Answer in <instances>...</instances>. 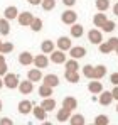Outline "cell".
Here are the masks:
<instances>
[{
	"mask_svg": "<svg viewBox=\"0 0 118 125\" xmlns=\"http://www.w3.org/2000/svg\"><path fill=\"white\" fill-rule=\"evenodd\" d=\"M99 105H103V106H108V105L113 102V95H111V91H101L99 93V98H98Z\"/></svg>",
	"mask_w": 118,
	"mask_h": 125,
	"instance_id": "cell-16",
	"label": "cell"
},
{
	"mask_svg": "<svg viewBox=\"0 0 118 125\" xmlns=\"http://www.w3.org/2000/svg\"><path fill=\"white\" fill-rule=\"evenodd\" d=\"M69 125H86V120H84V117L81 113H74L69 118Z\"/></svg>",
	"mask_w": 118,
	"mask_h": 125,
	"instance_id": "cell-25",
	"label": "cell"
},
{
	"mask_svg": "<svg viewBox=\"0 0 118 125\" xmlns=\"http://www.w3.org/2000/svg\"><path fill=\"white\" fill-rule=\"evenodd\" d=\"M95 5H96L98 12H105V10H108V9H110V0H96V2H95Z\"/></svg>",
	"mask_w": 118,
	"mask_h": 125,
	"instance_id": "cell-32",
	"label": "cell"
},
{
	"mask_svg": "<svg viewBox=\"0 0 118 125\" xmlns=\"http://www.w3.org/2000/svg\"><path fill=\"white\" fill-rule=\"evenodd\" d=\"M108 21V17H106V14H103V12H98V14H95V17H93V24H95V27H103L105 25V22Z\"/></svg>",
	"mask_w": 118,
	"mask_h": 125,
	"instance_id": "cell-20",
	"label": "cell"
},
{
	"mask_svg": "<svg viewBox=\"0 0 118 125\" xmlns=\"http://www.w3.org/2000/svg\"><path fill=\"white\" fill-rule=\"evenodd\" d=\"M10 34V24L7 19H0V36H9Z\"/></svg>",
	"mask_w": 118,
	"mask_h": 125,
	"instance_id": "cell-27",
	"label": "cell"
},
{
	"mask_svg": "<svg viewBox=\"0 0 118 125\" xmlns=\"http://www.w3.org/2000/svg\"><path fill=\"white\" fill-rule=\"evenodd\" d=\"M14 51V44L12 42H2V47H0V52L2 54H9Z\"/></svg>",
	"mask_w": 118,
	"mask_h": 125,
	"instance_id": "cell-37",
	"label": "cell"
},
{
	"mask_svg": "<svg viewBox=\"0 0 118 125\" xmlns=\"http://www.w3.org/2000/svg\"><path fill=\"white\" fill-rule=\"evenodd\" d=\"M34 90V83L30 80H25V81H20L19 83V91L22 95H30Z\"/></svg>",
	"mask_w": 118,
	"mask_h": 125,
	"instance_id": "cell-11",
	"label": "cell"
},
{
	"mask_svg": "<svg viewBox=\"0 0 118 125\" xmlns=\"http://www.w3.org/2000/svg\"><path fill=\"white\" fill-rule=\"evenodd\" d=\"M40 7H42V10L51 12V10L56 9V0H42V2H40Z\"/></svg>",
	"mask_w": 118,
	"mask_h": 125,
	"instance_id": "cell-29",
	"label": "cell"
},
{
	"mask_svg": "<svg viewBox=\"0 0 118 125\" xmlns=\"http://www.w3.org/2000/svg\"><path fill=\"white\" fill-rule=\"evenodd\" d=\"M95 125H110V118H108V115H96V118H95Z\"/></svg>",
	"mask_w": 118,
	"mask_h": 125,
	"instance_id": "cell-35",
	"label": "cell"
},
{
	"mask_svg": "<svg viewBox=\"0 0 118 125\" xmlns=\"http://www.w3.org/2000/svg\"><path fill=\"white\" fill-rule=\"evenodd\" d=\"M93 74H95V66H91V64L83 66V76H84V78L93 80Z\"/></svg>",
	"mask_w": 118,
	"mask_h": 125,
	"instance_id": "cell-30",
	"label": "cell"
},
{
	"mask_svg": "<svg viewBox=\"0 0 118 125\" xmlns=\"http://www.w3.org/2000/svg\"><path fill=\"white\" fill-rule=\"evenodd\" d=\"M62 106L73 112V110H76V108H78V100H76L74 96H66V98L62 100Z\"/></svg>",
	"mask_w": 118,
	"mask_h": 125,
	"instance_id": "cell-18",
	"label": "cell"
},
{
	"mask_svg": "<svg viewBox=\"0 0 118 125\" xmlns=\"http://www.w3.org/2000/svg\"><path fill=\"white\" fill-rule=\"evenodd\" d=\"M17 15H19V9H17L15 5H9V7L3 10V17H5L7 21H14V19H17Z\"/></svg>",
	"mask_w": 118,
	"mask_h": 125,
	"instance_id": "cell-13",
	"label": "cell"
},
{
	"mask_svg": "<svg viewBox=\"0 0 118 125\" xmlns=\"http://www.w3.org/2000/svg\"><path fill=\"white\" fill-rule=\"evenodd\" d=\"M62 3H64L66 7H73V5L76 3V0H62Z\"/></svg>",
	"mask_w": 118,
	"mask_h": 125,
	"instance_id": "cell-42",
	"label": "cell"
},
{
	"mask_svg": "<svg viewBox=\"0 0 118 125\" xmlns=\"http://www.w3.org/2000/svg\"><path fill=\"white\" fill-rule=\"evenodd\" d=\"M40 106H42L46 112H52V110L56 108V100H54V98H51V96H49V98H44V100H42V103H40Z\"/></svg>",
	"mask_w": 118,
	"mask_h": 125,
	"instance_id": "cell-22",
	"label": "cell"
},
{
	"mask_svg": "<svg viewBox=\"0 0 118 125\" xmlns=\"http://www.w3.org/2000/svg\"><path fill=\"white\" fill-rule=\"evenodd\" d=\"M32 113H34V117H36L37 120H40V122H44V120H46V117H47V112H46L40 105L32 108Z\"/></svg>",
	"mask_w": 118,
	"mask_h": 125,
	"instance_id": "cell-23",
	"label": "cell"
},
{
	"mask_svg": "<svg viewBox=\"0 0 118 125\" xmlns=\"http://www.w3.org/2000/svg\"><path fill=\"white\" fill-rule=\"evenodd\" d=\"M76 21H78V14L71 9H68L61 14V22L66 24V25H73V24H76Z\"/></svg>",
	"mask_w": 118,
	"mask_h": 125,
	"instance_id": "cell-1",
	"label": "cell"
},
{
	"mask_svg": "<svg viewBox=\"0 0 118 125\" xmlns=\"http://www.w3.org/2000/svg\"><path fill=\"white\" fill-rule=\"evenodd\" d=\"M27 2H29L30 5H40V2H42V0H27Z\"/></svg>",
	"mask_w": 118,
	"mask_h": 125,
	"instance_id": "cell-44",
	"label": "cell"
},
{
	"mask_svg": "<svg viewBox=\"0 0 118 125\" xmlns=\"http://www.w3.org/2000/svg\"><path fill=\"white\" fill-rule=\"evenodd\" d=\"M115 29H117V24H115V22L113 21H106L105 25L101 27V32H113Z\"/></svg>",
	"mask_w": 118,
	"mask_h": 125,
	"instance_id": "cell-36",
	"label": "cell"
},
{
	"mask_svg": "<svg viewBox=\"0 0 118 125\" xmlns=\"http://www.w3.org/2000/svg\"><path fill=\"white\" fill-rule=\"evenodd\" d=\"M19 62L22 66H29V64H34V56H32V52H29V51H22L19 54Z\"/></svg>",
	"mask_w": 118,
	"mask_h": 125,
	"instance_id": "cell-9",
	"label": "cell"
},
{
	"mask_svg": "<svg viewBox=\"0 0 118 125\" xmlns=\"http://www.w3.org/2000/svg\"><path fill=\"white\" fill-rule=\"evenodd\" d=\"M56 46H58V49H61V51H69L73 47V42H71V39L68 36H61L58 41H56Z\"/></svg>",
	"mask_w": 118,
	"mask_h": 125,
	"instance_id": "cell-6",
	"label": "cell"
},
{
	"mask_svg": "<svg viewBox=\"0 0 118 125\" xmlns=\"http://www.w3.org/2000/svg\"><path fill=\"white\" fill-rule=\"evenodd\" d=\"M108 42H110V44L113 46V49H115V47L118 46V37H110V39H108Z\"/></svg>",
	"mask_w": 118,
	"mask_h": 125,
	"instance_id": "cell-41",
	"label": "cell"
},
{
	"mask_svg": "<svg viewBox=\"0 0 118 125\" xmlns=\"http://www.w3.org/2000/svg\"><path fill=\"white\" fill-rule=\"evenodd\" d=\"M3 86H5V84H3V78L0 76V88H3Z\"/></svg>",
	"mask_w": 118,
	"mask_h": 125,
	"instance_id": "cell-46",
	"label": "cell"
},
{
	"mask_svg": "<svg viewBox=\"0 0 118 125\" xmlns=\"http://www.w3.org/2000/svg\"><path fill=\"white\" fill-rule=\"evenodd\" d=\"M64 78L69 83H78L79 81V73L78 71H64Z\"/></svg>",
	"mask_w": 118,
	"mask_h": 125,
	"instance_id": "cell-26",
	"label": "cell"
},
{
	"mask_svg": "<svg viewBox=\"0 0 118 125\" xmlns=\"http://www.w3.org/2000/svg\"><path fill=\"white\" fill-rule=\"evenodd\" d=\"M66 64V71H78L79 69V64H78V59H69V61H66L64 62Z\"/></svg>",
	"mask_w": 118,
	"mask_h": 125,
	"instance_id": "cell-33",
	"label": "cell"
},
{
	"mask_svg": "<svg viewBox=\"0 0 118 125\" xmlns=\"http://www.w3.org/2000/svg\"><path fill=\"white\" fill-rule=\"evenodd\" d=\"M88 41L95 46H99L103 42V34H101V29H91L88 32Z\"/></svg>",
	"mask_w": 118,
	"mask_h": 125,
	"instance_id": "cell-4",
	"label": "cell"
},
{
	"mask_svg": "<svg viewBox=\"0 0 118 125\" xmlns=\"http://www.w3.org/2000/svg\"><path fill=\"white\" fill-rule=\"evenodd\" d=\"M2 106H3V105H2V100H0V112H2Z\"/></svg>",
	"mask_w": 118,
	"mask_h": 125,
	"instance_id": "cell-48",
	"label": "cell"
},
{
	"mask_svg": "<svg viewBox=\"0 0 118 125\" xmlns=\"http://www.w3.org/2000/svg\"><path fill=\"white\" fill-rule=\"evenodd\" d=\"M47 64H49V59H47V56L42 52V54H37V56H34V66L36 68H39V69H44V68H47Z\"/></svg>",
	"mask_w": 118,
	"mask_h": 125,
	"instance_id": "cell-10",
	"label": "cell"
},
{
	"mask_svg": "<svg viewBox=\"0 0 118 125\" xmlns=\"http://www.w3.org/2000/svg\"><path fill=\"white\" fill-rule=\"evenodd\" d=\"M117 112H118V105H117Z\"/></svg>",
	"mask_w": 118,
	"mask_h": 125,
	"instance_id": "cell-51",
	"label": "cell"
},
{
	"mask_svg": "<svg viewBox=\"0 0 118 125\" xmlns=\"http://www.w3.org/2000/svg\"><path fill=\"white\" fill-rule=\"evenodd\" d=\"M39 95L42 96V98H49L51 95H52V88L51 86H47V84H40L39 86Z\"/></svg>",
	"mask_w": 118,
	"mask_h": 125,
	"instance_id": "cell-28",
	"label": "cell"
},
{
	"mask_svg": "<svg viewBox=\"0 0 118 125\" xmlns=\"http://www.w3.org/2000/svg\"><path fill=\"white\" fill-rule=\"evenodd\" d=\"M111 95H113V100H118V84L111 90Z\"/></svg>",
	"mask_w": 118,
	"mask_h": 125,
	"instance_id": "cell-43",
	"label": "cell"
},
{
	"mask_svg": "<svg viewBox=\"0 0 118 125\" xmlns=\"http://www.w3.org/2000/svg\"><path fill=\"white\" fill-rule=\"evenodd\" d=\"M3 84H5L9 90L19 88V78H17V74H14V73H7V74L3 76Z\"/></svg>",
	"mask_w": 118,
	"mask_h": 125,
	"instance_id": "cell-3",
	"label": "cell"
},
{
	"mask_svg": "<svg viewBox=\"0 0 118 125\" xmlns=\"http://www.w3.org/2000/svg\"><path fill=\"white\" fill-rule=\"evenodd\" d=\"M17 21L22 27H30V24L34 21V14L32 12H19V15H17Z\"/></svg>",
	"mask_w": 118,
	"mask_h": 125,
	"instance_id": "cell-2",
	"label": "cell"
},
{
	"mask_svg": "<svg viewBox=\"0 0 118 125\" xmlns=\"http://www.w3.org/2000/svg\"><path fill=\"white\" fill-rule=\"evenodd\" d=\"M110 83L115 84V86L118 84V73H111V76H110Z\"/></svg>",
	"mask_w": 118,
	"mask_h": 125,
	"instance_id": "cell-39",
	"label": "cell"
},
{
	"mask_svg": "<svg viewBox=\"0 0 118 125\" xmlns=\"http://www.w3.org/2000/svg\"><path fill=\"white\" fill-rule=\"evenodd\" d=\"M88 90H89V93H93V95H99L101 91H103V84L99 80H95V81H89L88 84Z\"/></svg>",
	"mask_w": 118,
	"mask_h": 125,
	"instance_id": "cell-17",
	"label": "cell"
},
{
	"mask_svg": "<svg viewBox=\"0 0 118 125\" xmlns=\"http://www.w3.org/2000/svg\"><path fill=\"white\" fill-rule=\"evenodd\" d=\"M113 14H115V15H118V2L113 5Z\"/></svg>",
	"mask_w": 118,
	"mask_h": 125,
	"instance_id": "cell-45",
	"label": "cell"
},
{
	"mask_svg": "<svg viewBox=\"0 0 118 125\" xmlns=\"http://www.w3.org/2000/svg\"><path fill=\"white\" fill-rule=\"evenodd\" d=\"M51 61L54 64H64L66 62V51H61V49H54L51 52Z\"/></svg>",
	"mask_w": 118,
	"mask_h": 125,
	"instance_id": "cell-5",
	"label": "cell"
},
{
	"mask_svg": "<svg viewBox=\"0 0 118 125\" xmlns=\"http://www.w3.org/2000/svg\"><path fill=\"white\" fill-rule=\"evenodd\" d=\"M69 56H71L73 59H81V58L86 56V49H84L83 46H73V47L69 49Z\"/></svg>",
	"mask_w": 118,
	"mask_h": 125,
	"instance_id": "cell-8",
	"label": "cell"
},
{
	"mask_svg": "<svg viewBox=\"0 0 118 125\" xmlns=\"http://www.w3.org/2000/svg\"><path fill=\"white\" fill-rule=\"evenodd\" d=\"M71 110H68V108H59L58 113H56V118H58V122H69V118H71Z\"/></svg>",
	"mask_w": 118,
	"mask_h": 125,
	"instance_id": "cell-15",
	"label": "cell"
},
{
	"mask_svg": "<svg viewBox=\"0 0 118 125\" xmlns=\"http://www.w3.org/2000/svg\"><path fill=\"white\" fill-rule=\"evenodd\" d=\"M42 83L44 84H47V86H51V88H56L59 84V76L58 74H46L44 78H42Z\"/></svg>",
	"mask_w": 118,
	"mask_h": 125,
	"instance_id": "cell-14",
	"label": "cell"
},
{
	"mask_svg": "<svg viewBox=\"0 0 118 125\" xmlns=\"http://www.w3.org/2000/svg\"><path fill=\"white\" fill-rule=\"evenodd\" d=\"M17 108H19V113H20V115H27V113H30V112H32L34 105H32V102H29V100H22V102L17 105Z\"/></svg>",
	"mask_w": 118,
	"mask_h": 125,
	"instance_id": "cell-12",
	"label": "cell"
},
{
	"mask_svg": "<svg viewBox=\"0 0 118 125\" xmlns=\"http://www.w3.org/2000/svg\"><path fill=\"white\" fill-rule=\"evenodd\" d=\"M105 76H106V66H105V64H98V66H95L93 80H103Z\"/></svg>",
	"mask_w": 118,
	"mask_h": 125,
	"instance_id": "cell-21",
	"label": "cell"
},
{
	"mask_svg": "<svg viewBox=\"0 0 118 125\" xmlns=\"http://www.w3.org/2000/svg\"><path fill=\"white\" fill-rule=\"evenodd\" d=\"M0 47H2V41H0Z\"/></svg>",
	"mask_w": 118,
	"mask_h": 125,
	"instance_id": "cell-50",
	"label": "cell"
},
{
	"mask_svg": "<svg viewBox=\"0 0 118 125\" xmlns=\"http://www.w3.org/2000/svg\"><path fill=\"white\" fill-rule=\"evenodd\" d=\"M84 34V27L81 25V24H73L71 25V37H74V39H79L81 36Z\"/></svg>",
	"mask_w": 118,
	"mask_h": 125,
	"instance_id": "cell-19",
	"label": "cell"
},
{
	"mask_svg": "<svg viewBox=\"0 0 118 125\" xmlns=\"http://www.w3.org/2000/svg\"><path fill=\"white\" fill-rule=\"evenodd\" d=\"M91 125H95V124H91Z\"/></svg>",
	"mask_w": 118,
	"mask_h": 125,
	"instance_id": "cell-52",
	"label": "cell"
},
{
	"mask_svg": "<svg viewBox=\"0 0 118 125\" xmlns=\"http://www.w3.org/2000/svg\"><path fill=\"white\" fill-rule=\"evenodd\" d=\"M42 21H40L39 17H34V21H32V24H30V29L34 31V32H40L42 31Z\"/></svg>",
	"mask_w": 118,
	"mask_h": 125,
	"instance_id": "cell-34",
	"label": "cell"
},
{
	"mask_svg": "<svg viewBox=\"0 0 118 125\" xmlns=\"http://www.w3.org/2000/svg\"><path fill=\"white\" fill-rule=\"evenodd\" d=\"M40 125H52V124H51V122H46V120H44V122H42Z\"/></svg>",
	"mask_w": 118,
	"mask_h": 125,
	"instance_id": "cell-47",
	"label": "cell"
},
{
	"mask_svg": "<svg viewBox=\"0 0 118 125\" xmlns=\"http://www.w3.org/2000/svg\"><path fill=\"white\" fill-rule=\"evenodd\" d=\"M113 51H115L113 46H111L108 41H106V42L103 41L101 44H99V52H101V54H110V52H113Z\"/></svg>",
	"mask_w": 118,
	"mask_h": 125,
	"instance_id": "cell-31",
	"label": "cell"
},
{
	"mask_svg": "<svg viewBox=\"0 0 118 125\" xmlns=\"http://www.w3.org/2000/svg\"><path fill=\"white\" fill-rule=\"evenodd\" d=\"M115 52H117V54H118V46H117V47H115Z\"/></svg>",
	"mask_w": 118,
	"mask_h": 125,
	"instance_id": "cell-49",
	"label": "cell"
},
{
	"mask_svg": "<svg viewBox=\"0 0 118 125\" xmlns=\"http://www.w3.org/2000/svg\"><path fill=\"white\" fill-rule=\"evenodd\" d=\"M9 73V68H7V62H0V76L3 78L5 74Z\"/></svg>",
	"mask_w": 118,
	"mask_h": 125,
	"instance_id": "cell-38",
	"label": "cell"
},
{
	"mask_svg": "<svg viewBox=\"0 0 118 125\" xmlns=\"http://www.w3.org/2000/svg\"><path fill=\"white\" fill-rule=\"evenodd\" d=\"M40 51L44 52V54H51L52 51H54V41H42V44H40Z\"/></svg>",
	"mask_w": 118,
	"mask_h": 125,
	"instance_id": "cell-24",
	"label": "cell"
},
{
	"mask_svg": "<svg viewBox=\"0 0 118 125\" xmlns=\"http://www.w3.org/2000/svg\"><path fill=\"white\" fill-rule=\"evenodd\" d=\"M42 69L39 68H32V69H29V73H27V80H30L32 83H37V81H42Z\"/></svg>",
	"mask_w": 118,
	"mask_h": 125,
	"instance_id": "cell-7",
	"label": "cell"
},
{
	"mask_svg": "<svg viewBox=\"0 0 118 125\" xmlns=\"http://www.w3.org/2000/svg\"><path fill=\"white\" fill-rule=\"evenodd\" d=\"M0 125H14V122L9 117H3V118H0Z\"/></svg>",
	"mask_w": 118,
	"mask_h": 125,
	"instance_id": "cell-40",
	"label": "cell"
}]
</instances>
